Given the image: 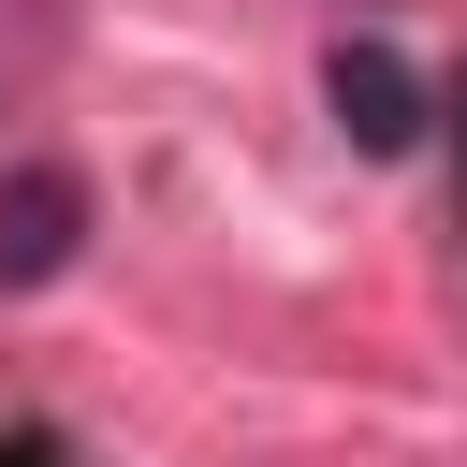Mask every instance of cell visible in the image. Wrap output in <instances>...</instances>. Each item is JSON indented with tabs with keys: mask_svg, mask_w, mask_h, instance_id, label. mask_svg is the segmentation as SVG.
<instances>
[{
	"mask_svg": "<svg viewBox=\"0 0 467 467\" xmlns=\"http://www.w3.org/2000/svg\"><path fill=\"white\" fill-rule=\"evenodd\" d=\"M321 102H336V131H350L365 161H409V146H423V73H409L379 29H350V44L321 58Z\"/></svg>",
	"mask_w": 467,
	"mask_h": 467,
	"instance_id": "6da1fadb",
	"label": "cell"
},
{
	"mask_svg": "<svg viewBox=\"0 0 467 467\" xmlns=\"http://www.w3.org/2000/svg\"><path fill=\"white\" fill-rule=\"evenodd\" d=\"M88 248V175L73 161H15L0 175V292H44Z\"/></svg>",
	"mask_w": 467,
	"mask_h": 467,
	"instance_id": "7a4b0ae2",
	"label": "cell"
}]
</instances>
